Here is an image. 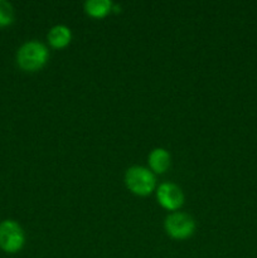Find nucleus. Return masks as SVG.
<instances>
[{"label":"nucleus","mask_w":257,"mask_h":258,"mask_svg":"<svg viewBox=\"0 0 257 258\" xmlns=\"http://www.w3.org/2000/svg\"><path fill=\"white\" fill-rule=\"evenodd\" d=\"M48 49L43 43L30 40L19 48L17 54V62L23 71L35 72L39 71L48 60Z\"/></svg>","instance_id":"obj_1"},{"label":"nucleus","mask_w":257,"mask_h":258,"mask_svg":"<svg viewBox=\"0 0 257 258\" xmlns=\"http://www.w3.org/2000/svg\"><path fill=\"white\" fill-rule=\"evenodd\" d=\"M125 184L131 193L145 197L154 191L156 185L155 175L144 166H133L125 174Z\"/></svg>","instance_id":"obj_2"},{"label":"nucleus","mask_w":257,"mask_h":258,"mask_svg":"<svg viewBox=\"0 0 257 258\" xmlns=\"http://www.w3.org/2000/svg\"><path fill=\"white\" fill-rule=\"evenodd\" d=\"M25 236L23 228L15 221H3L0 223V248L7 253H17L23 248Z\"/></svg>","instance_id":"obj_3"},{"label":"nucleus","mask_w":257,"mask_h":258,"mask_svg":"<svg viewBox=\"0 0 257 258\" xmlns=\"http://www.w3.org/2000/svg\"><path fill=\"white\" fill-rule=\"evenodd\" d=\"M164 228L171 238L186 239L196 231V222L189 214L174 212L165 218Z\"/></svg>","instance_id":"obj_4"},{"label":"nucleus","mask_w":257,"mask_h":258,"mask_svg":"<svg viewBox=\"0 0 257 258\" xmlns=\"http://www.w3.org/2000/svg\"><path fill=\"white\" fill-rule=\"evenodd\" d=\"M156 199L164 209L175 212L183 206L184 194L178 185L173 183H163L156 189Z\"/></svg>","instance_id":"obj_5"},{"label":"nucleus","mask_w":257,"mask_h":258,"mask_svg":"<svg viewBox=\"0 0 257 258\" xmlns=\"http://www.w3.org/2000/svg\"><path fill=\"white\" fill-rule=\"evenodd\" d=\"M149 166L156 174H164L170 166V154L163 148H156L149 154Z\"/></svg>","instance_id":"obj_6"},{"label":"nucleus","mask_w":257,"mask_h":258,"mask_svg":"<svg viewBox=\"0 0 257 258\" xmlns=\"http://www.w3.org/2000/svg\"><path fill=\"white\" fill-rule=\"evenodd\" d=\"M72 39L71 29L66 25H55L48 33V43L55 49H62L67 47Z\"/></svg>","instance_id":"obj_7"},{"label":"nucleus","mask_w":257,"mask_h":258,"mask_svg":"<svg viewBox=\"0 0 257 258\" xmlns=\"http://www.w3.org/2000/svg\"><path fill=\"white\" fill-rule=\"evenodd\" d=\"M110 0H88L85 3V12L92 18H105L112 10Z\"/></svg>","instance_id":"obj_8"},{"label":"nucleus","mask_w":257,"mask_h":258,"mask_svg":"<svg viewBox=\"0 0 257 258\" xmlns=\"http://www.w3.org/2000/svg\"><path fill=\"white\" fill-rule=\"evenodd\" d=\"M14 20V9L12 4L5 0H0V27H8Z\"/></svg>","instance_id":"obj_9"}]
</instances>
